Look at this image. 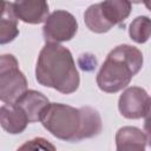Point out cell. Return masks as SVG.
<instances>
[{"instance_id":"8","label":"cell","mask_w":151,"mask_h":151,"mask_svg":"<svg viewBox=\"0 0 151 151\" xmlns=\"http://www.w3.org/2000/svg\"><path fill=\"white\" fill-rule=\"evenodd\" d=\"M14 105L22 110L29 123H35L41 119V116L50 105V101L47 97L41 92L35 90H27L19 97Z\"/></svg>"},{"instance_id":"13","label":"cell","mask_w":151,"mask_h":151,"mask_svg":"<svg viewBox=\"0 0 151 151\" xmlns=\"http://www.w3.org/2000/svg\"><path fill=\"white\" fill-rule=\"evenodd\" d=\"M84 21H85V25L87 26V28L94 33H105L113 27L112 24L104 15L100 2L91 5L85 11Z\"/></svg>"},{"instance_id":"4","label":"cell","mask_w":151,"mask_h":151,"mask_svg":"<svg viewBox=\"0 0 151 151\" xmlns=\"http://www.w3.org/2000/svg\"><path fill=\"white\" fill-rule=\"evenodd\" d=\"M27 91V80L19 68V63L12 54L0 58V99L4 104L12 105Z\"/></svg>"},{"instance_id":"16","label":"cell","mask_w":151,"mask_h":151,"mask_svg":"<svg viewBox=\"0 0 151 151\" xmlns=\"http://www.w3.org/2000/svg\"><path fill=\"white\" fill-rule=\"evenodd\" d=\"M144 132L147 137V142L151 146V111L145 116V122H144Z\"/></svg>"},{"instance_id":"3","label":"cell","mask_w":151,"mask_h":151,"mask_svg":"<svg viewBox=\"0 0 151 151\" xmlns=\"http://www.w3.org/2000/svg\"><path fill=\"white\" fill-rule=\"evenodd\" d=\"M143 66L142 52L131 45H119L106 57L98 74V87L107 93H116L126 87Z\"/></svg>"},{"instance_id":"17","label":"cell","mask_w":151,"mask_h":151,"mask_svg":"<svg viewBox=\"0 0 151 151\" xmlns=\"http://www.w3.org/2000/svg\"><path fill=\"white\" fill-rule=\"evenodd\" d=\"M143 2H144V5H145V7H146L149 11H151V0H143Z\"/></svg>"},{"instance_id":"5","label":"cell","mask_w":151,"mask_h":151,"mask_svg":"<svg viewBox=\"0 0 151 151\" xmlns=\"http://www.w3.org/2000/svg\"><path fill=\"white\" fill-rule=\"evenodd\" d=\"M78 31V22L73 14L57 9L45 20L42 34L46 42H64L71 40Z\"/></svg>"},{"instance_id":"10","label":"cell","mask_w":151,"mask_h":151,"mask_svg":"<svg viewBox=\"0 0 151 151\" xmlns=\"http://www.w3.org/2000/svg\"><path fill=\"white\" fill-rule=\"evenodd\" d=\"M0 123L6 132L11 134H18L26 129L29 120L22 110L17 105L4 104L0 109Z\"/></svg>"},{"instance_id":"9","label":"cell","mask_w":151,"mask_h":151,"mask_svg":"<svg viewBox=\"0 0 151 151\" xmlns=\"http://www.w3.org/2000/svg\"><path fill=\"white\" fill-rule=\"evenodd\" d=\"M147 144L144 131L136 126H123L116 133V145L118 151H143Z\"/></svg>"},{"instance_id":"11","label":"cell","mask_w":151,"mask_h":151,"mask_svg":"<svg viewBox=\"0 0 151 151\" xmlns=\"http://www.w3.org/2000/svg\"><path fill=\"white\" fill-rule=\"evenodd\" d=\"M2 2V12L0 19V44H7L13 41L18 34V17L14 13L13 4L1 0Z\"/></svg>"},{"instance_id":"18","label":"cell","mask_w":151,"mask_h":151,"mask_svg":"<svg viewBox=\"0 0 151 151\" xmlns=\"http://www.w3.org/2000/svg\"><path fill=\"white\" fill-rule=\"evenodd\" d=\"M131 2H133V4H139V2H142L143 0H130Z\"/></svg>"},{"instance_id":"12","label":"cell","mask_w":151,"mask_h":151,"mask_svg":"<svg viewBox=\"0 0 151 151\" xmlns=\"http://www.w3.org/2000/svg\"><path fill=\"white\" fill-rule=\"evenodd\" d=\"M100 5L104 15L112 26L120 25L131 13L130 0H104Z\"/></svg>"},{"instance_id":"14","label":"cell","mask_w":151,"mask_h":151,"mask_svg":"<svg viewBox=\"0 0 151 151\" xmlns=\"http://www.w3.org/2000/svg\"><path fill=\"white\" fill-rule=\"evenodd\" d=\"M129 35L137 44L146 42L151 37V19L145 15L134 18L130 24Z\"/></svg>"},{"instance_id":"6","label":"cell","mask_w":151,"mask_h":151,"mask_svg":"<svg viewBox=\"0 0 151 151\" xmlns=\"http://www.w3.org/2000/svg\"><path fill=\"white\" fill-rule=\"evenodd\" d=\"M118 110L127 119H139L151 111V98L139 86L127 87L119 97Z\"/></svg>"},{"instance_id":"15","label":"cell","mask_w":151,"mask_h":151,"mask_svg":"<svg viewBox=\"0 0 151 151\" xmlns=\"http://www.w3.org/2000/svg\"><path fill=\"white\" fill-rule=\"evenodd\" d=\"M20 150H25V149H32V150H37V149H42V150H55V146L52 145L51 143H48V140L44 139V138H34L32 140L26 142L24 145H21L19 147Z\"/></svg>"},{"instance_id":"7","label":"cell","mask_w":151,"mask_h":151,"mask_svg":"<svg viewBox=\"0 0 151 151\" xmlns=\"http://www.w3.org/2000/svg\"><path fill=\"white\" fill-rule=\"evenodd\" d=\"M13 9L18 19L26 24L45 22L50 15L46 0H14Z\"/></svg>"},{"instance_id":"2","label":"cell","mask_w":151,"mask_h":151,"mask_svg":"<svg viewBox=\"0 0 151 151\" xmlns=\"http://www.w3.org/2000/svg\"><path fill=\"white\" fill-rule=\"evenodd\" d=\"M35 79L40 85L64 94L76 92L80 77L71 51L60 44L46 42L37 60Z\"/></svg>"},{"instance_id":"1","label":"cell","mask_w":151,"mask_h":151,"mask_svg":"<svg viewBox=\"0 0 151 151\" xmlns=\"http://www.w3.org/2000/svg\"><path fill=\"white\" fill-rule=\"evenodd\" d=\"M42 126L54 137L66 142H79L101 132V117L91 106H73L50 103L40 119Z\"/></svg>"}]
</instances>
